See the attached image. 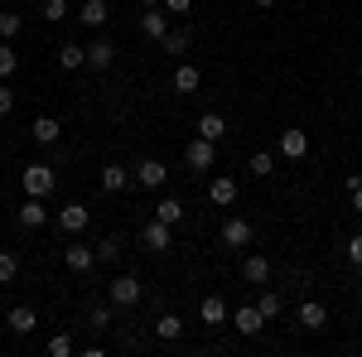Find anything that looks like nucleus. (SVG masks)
I'll return each instance as SVG.
<instances>
[{"mask_svg":"<svg viewBox=\"0 0 362 357\" xmlns=\"http://www.w3.org/2000/svg\"><path fill=\"white\" fill-rule=\"evenodd\" d=\"M20 184H25V193H34V198H49L54 184H58V174H54V165H25Z\"/></svg>","mask_w":362,"mask_h":357,"instance_id":"1","label":"nucleus"},{"mask_svg":"<svg viewBox=\"0 0 362 357\" xmlns=\"http://www.w3.org/2000/svg\"><path fill=\"white\" fill-rule=\"evenodd\" d=\"M15 222H20L25 232H39V227L49 222V208H44V198H34V193H29L25 203L15 208Z\"/></svg>","mask_w":362,"mask_h":357,"instance_id":"2","label":"nucleus"},{"mask_svg":"<svg viewBox=\"0 0 362 357\" xmlns=\"http://www.w3.org/2000/svg\"><path fill=\"white\" fill-rule=\"evenodd\" d=\"M87 222H92V208H87V203H63V208H58V227H63L68 237H78Z\"/></svg>","mask_w":362,"mask_h":357,"instance_id":"3","label":"nucleus"},{"mask_svg":"<svg viewBox=\"0 0 362 357\" xmlns=\"http://www.w3.org/2000/svg\"><path fill=\"white\" fill-rule=\"evenodd\" d=\"M184 160H189V169H213V165H218V140L198 136L194 145L184 150Z\"/></svg>","mask_w":362,"mask_h":357,"instance_id":"4","label":"nucleus"},{"mask_svg":"<svg viewBox=\"0 0 362 357\" xmlns=\"http://www.w3.org/2000/svg\"><path fill=\"white\" fill-rule=\"evenodd\" d=\"M107 295H112V304H121V309H136L140 304V280L136 275H116Z\"/></svg>","mask_w":362,"mask_h":357,"instance_id":"5","label":"nucleus"},{"mask_svg":"<svg viewBox=\"0 0 362 357\" xmlns=\"http://www.w3.org/2000/svg\"><path fill=\"white\" fill-rule=\"evenodd\" d=\"M140 247L145 251H169V222H145V227H140Z\"/></svg>","mask_w":362,"mask_h":357,"instance_id":"6","label":"nucleus"},{"mask_svg":"<svg viewBox=\"0 0 362 357\" xmlns=\"http://www.w3.org/2000/svg\"><path fill=\"white\" fill-rule=\"evenodd\" d=\"M136 179L145 184V189H165L169 165H165V160H140V165H136Z\"/></svg>","mask_w":362,"mask_h":357,"instance_id":"7","label":"nucleus"},{"mask_svg":"<svg viewBox=\"0 0 362 357\" xmlns=\"http://www.w3.org/2000/svg\"><path fill=\"white\" fill-rule=\"evenodd\" d=\"M247 242H251V222H247V218H227V222H223V247L242 251Z\"/></svg>","mask_w":362,"mask_h":357,"instance_id":"8","label":"nucleus"},{"mask_svg":"<svg viewBox=\"0 0 362 357\" xmlns=\"http://www.w3.org/2000/svg\"><path fill=\"white\" fill-rule=\"evenodd\" d=\"M140 34H145V39H165L169 34V10H155V5H150V10L140 15Z\"/></svg>","mask_w":362,"mask_h":357,"instance_id":"9","label":"nucleus"},{"mask_svg":"<svg viewBox=\"0 0 362 357\" xmlns=\"http://www.w3.org/2000/svg\"><path fill=\"white\" fill-rule=\"evenodd\" d=\"M208 198H213L218 208H232V203H237V179H232V174H218V179L208 184Z\"/></svg>","mask_w":362,"mask_h":357,"instance_id":"10","label":"nucleus"},{"mask_svg":"<svg viewBox=\"0 0 362 357\" xmlns=\"http://www.w3.org/2000/svg\"><path fill=\"white\" fill-rule=\"evenodd\" d=\"M112 63H116V44H107V39H92V44H87V68L102 73V68H112Z\"/></svg>","mask_w":362,"mask_h":357,"instance_id":"11","label":"nucleus"},{"mask_svg":"<svg viewBox=\"0 0 362 357\" xmlns=\"http://www.w3.org/2000/svg\"><path fill=\"white\" fill-rule=\"evenodd\" d=\"M280 155H285V160H305L309 155V136L305 131H280Z\"/></svg>","mask_w":362,"mask_h":357,"instance_id":"12","label":"nucleus"},{"mask_svg":"<svg viewBox=\"0 0 362 357\" xmlns=\"http://www.w3.org/2000/svg\"><path fill=\"white\" fill-rule=\"evenodd\" d=\"M324 324H329V309H324V304H319V300H305V304H300V329L319 333V329H324Z\"/></svg>","mask_w":362,"mask_h":357,"instance_id":"13","label":"nucleus"},{"mask_svg":"<svg viewBox=\"0 0 362 357\" xmlns=\"http://www.w3.org/2000/svg\"><path fill=\"white\" fill-rule=\"evenodd\" d=\"M78 20H83L87 29H102L107 20H112V5H107V0H87L83 10H78Z\"/></svg>","mask_w":362,"mask_h":357,"instance_id":"14","label":"nucleus"},{"mask_svg":"<svg viewBox=\"0 0 362 357\" xmlns=\"http://www.w3.org/2000/svg\"><path fill=\"white\" fill-rule=\"evenodd\" d=\"M232 324H237V333H261L266 329V314H261V309H247V304H242V309H237V314H232Z\"/></svg>","mask_w":362,"mask_h":357,"instance_id":"15","label":"nucleus"},{"mask_svg":"<svg viewBox=\"0 0 362 357\" xmlns=\"http://www.w3.org/2000/svg\"><path fill=\"white\" fill-rule=\"evenodd\" d=\"M242 280H247V285H266V280H271V261H266V256H247V261H242Z\"/></svg>","mask_w":362,"mask_h":357,"instance_id":"16","label":"nucleus"},{"mask_svg":"<svg viewBox=\"0 0 362 357\" xmlns=\"http://www.w3.org/2000/svg\"><path fill=\"white\" fill-rule=\"evenodd\" d=\"M198 83H203V73H198L194 63L174 68V92H179V97H189V92H198Z\"/></svg>","mask_w":362,"mask_h":357,"instance_id":"17","label":"nucleus"},{"mask_svg":"<svg viewBox=\"0 0 362 357\" xmlns=\"http://www.w3.org/2000/svg\"><path fill=\"white\" fill-rule=\"evenodd\" d=\"M34 324H39V314H34L29 304H15V309H10V333L25 338V333H34Z\"/></svg>","mask_w":362,"mask_h":357,"instance_id":"18","label":"nucleus"},{"mask_svg":"<svg viewBox=\"0 0 362 357\" xmlns=\"http://www.w3.org/2000/svg\"><path fill=\"white\" fill-rule=\"evenodd\" d=\"M126 184H131V169L126 165H102V189L107 193H121Z\"/></svg>","mask_w":362,"mask_h":357,"instance_id":"19","label":"nucleus"},{"mask_svg":"<svg viewBox=\"0 0 362 357\" xmlns=\"http://www.w3.org/2000/svg\"><path fill=\"white\" fill-rule=\"evenodd\" d=\"M63 261H68V271H92V266H97V256H92V247H68L63 251Z\"/></svg>","mask_w":362,"mask_h":357,"instance_id":"20","label":"nucleus"},{"mask_svg":"<svg viewBox=\"0 0 362 357\" xmlns=\"http://www.w3.org/2000/svg\"><path fill=\"white\" fill-rule=\"evenodd\" d=\"M198 136H208V140H223V136H227V121L218 116V111H203V116H198Z\"/></svg>","mask_w":362,"mask_h":357,"instance_id":"21","label":"nucleus"},{"mask_svg":"<svg viewBox=\"0 0 362 357\" xmlns=\"http://www.w3.org/2000/svg\"><path fill=\"white\" fill-rule=\"evenodd\" d=\"M198 319H203V324H223V319H227V304L218 300V295H208V300L198 304Z\"/></svg>","mask_w":362,"mask_h":357,"instance_id":"22","label":"nucleus"},{"mask_svg":"<svg viewBox=\"0 0 362 357\" xmlns=\"http://www.w3.org/2000/svg\"><path fill=\"white\" fill-rule=\"evenodd\" d=\"M29 136L39 140V145H54V140H58V121H54V116H39V121L29 126Z\"/></svg>","mask_w":362,"mask_h":357,"instance_id":"23","label":"nucleus"},{"mask_svg":"<svg viewBox=\"0 0 362 357\" xmlns=\"http://www.w3.org/2000/svg\"><path fill=\"white\" fill-rule=\"evenodd\" d=\"M184 333V319L179 314H165V319H155V338H165V343H174Z\"/></svg>","mask_w":362,"mask_h":357,"instance_id":"24","label":"nucleus"},{"mask_svg":"<svg viewBox=\"0 0 362 357\" xmlns=\"http://www.w3.org/2000/svg\"><path fill=\"white\" fill-rule=\"evenodd\" d=\"M155 218L174 227V222L184 218V203H179V198H160V203H155Z\"/></svg>","mask_w":362,"mask_h":357,"instance_id":"25","label":"nucleus"},{"mask_svg":"<svg viewBox=\"0 0 362 357\" xmlns=\"http://www.w3.org/2000/svg\"><path fill=\"white\" fill-rule=\"evenodd\" d=\"M87 329L92 333L112 329V304H92V309H87Z\"/></svg>","mask_w":362,"mask_h":357,"instance_id":"26","label":"nucleus"},{"mask_svg":"<svg viewBox=\"0 0 362 357\" xmlns=\"http://www.w3.org/2000/svg\"><path fill=\"white\" fill-rule=\"evenodd\" d=\"M58 63H63V68H83L87 49H83V44H63V49H58Z\"/></svg>","mask_w":362,"mask_h":357,"instance_id":"27","label":"nucleus"},{"mask_svg":"<svg viewBox=\"0 0 362 357\" xmlns=\"http://www.w3.org/2000/svg\"><path fill=\"white\" fill-rule=\"evenodd\" d=\"M160 44H165V54H184L189 49V29H169Z\"/></svg>","mask_w":362,"mask_h":357,"instance_id":"28","label":"nucleus"},{"mask_svg":"<svg viewBox=\"0 0 362 357\" xmlns=\"http://www.w3.org/2000/svg\"><path fill=\"white\" fill-rule=\"evenodd\" d=\"M256 309H261V314H266V319H280V309H285V300H280V295H271V290H266V295H261V300H256Z\"/></svg>","mask_w":362,"mask_h":357,"instance_id":"29","label":"nucleus"},{"mask_svg":"<svg viewBox=\"0 0 362 357\" xmlns=\"http://www.w3.org/2000/svg\"><path fill=\"white\" fill-rule=\"evenodd\" d=\"M15 68H20V54L10 44H0V78H15Z\"/></svg>","mask_w":362,"mask_h":357,"instance_id":"30","label":"nucleus"},{"mask_svg":"<svg viewBox=\"0 0 362 357\" xmlns=\"http://www.w3.org/2000/svg\"><path fill=\"white\" fill-rule=\"evenodd\" d=\"M39 10H44V20H49V25H58V20L68 15V0H39Z\"/></svg>","mask_w":362,"mask_h":357,"instance_id":"31","label":"nucleus"},{"mask_svg":"<svg viewBox=\"0 0 362 357\" xmlns=\"http://www.w3.org/2000/svg\"><path fill=\"white\" fill-rule=\"evenodd\" d=\"M251 174H256V179H266V174H271V169H276V160H271V155H266V150H256V155H251Z\"/></svg>","mask_w":362,"mask_h":357,"instance_id":"32","label":"nucleus"},{"mask_svg":"<svg viewBox=\"0 0 362 357\" xmlns=\"http://www.w3.org/2000/svg\"><path fill=\"white\" fill-rule=\"evenodd\" d=\"M20 275V256L15 251H0V280H15Z\"/></svg>","mask_w":362,"mask_h":357,"instance_id":"33","label":"nucleus"},{"mask_svg":"<svg viewBox=\"0 0 362 357\" xmlns=\"http://www.w3.org/2000/svg\"><path fill=\"white\" fill-rule=\"evenodd\" d=\"M121 247H126L121 237H107V242L97 247V261H116V256H121Z\"/></svg>","mask_w":362,"mask_h":357,"instance_id":"34","label":"nucleus"},{"mask_svg":"<svg viewBox=\"0 0 362 357\" xmlns=\"http://www.w3.org/2000/svg\"><path fill=\"white\" fill-rule=\"evenodd\" d=\"M68 353H73V338H68V333L49 338V357H68Z\"/></svg>","mask_w":362,"mask_h":357,"instance_id":"35","label":"nucleus"},{"mask_svg":"<svg viewBox=\"0 0 362 357\" xmlns=\"http://www.w3.org/2000/svg\"><path fill=\"white\" fill-rule=\"evenodd\" d=\"M20 34V15L10 10V15H0V39H15Z\"/></svg>","mask_w":362,"mask_h":357,"instance_id":"36","label":"nucleus"},{"mask_svg":"<svg viewBox=\"0 0 362 357\" xmlns=\"http://www.w3.org/2000/svg\"><path fill=\"white\" fill-rule=\"evenodd\" d=\"M10 111H15V87L0 83V116H10Z\"/></svg>","mask_w":362,"mask_h":357,"instance_id":"37","label":"nucleus"},{"mask_svg":"<svg viewBox=\"0 0 362 357\" xmlns=\"http://www.w3.org/2000/svg\"><path fill=\"white\" fill-rule=\"evenodd\" d=\"M348 261H353V266H362V232L348 242Z\"/></svg>","mask_w":362,"mask_h":357,"instance_id":"38","label":"nucleus"},{"mask_svg":"<svg viewBox=\"0 0 362 357\" xmlns=\"http://www.w3.org/2000/svg\"><path fill=\"white\" fill-rule=\"evenodd\" d=\"M169 10H174V15H189V5H194V0H165Z\"/></svg>","mask_w":362,"mask_h":357,"instance_id":"39","label":"nucleus"},{"mask_svg":"<svg viewBox=\"0 0 362 357\" xmlns=\"http://www.w3.org/2000/svg\"><path fill=\"white\" fill-rule=\"evenodd\" d=\"M348 193H353V213H362V179H358V184H353Z\"/></svg>","mask_w":362,"mask_h":357,"instance_id":"40","label":"nucleus"},{"mask_svg":"<svg viewBox=\"0 0 362 357\" xmlns=\"http://www.w3.org/2000/svg\"><path fill=\"white\" fill-rule=\"evenodd\" d=\"M256 5H261V10H271V5H276V0H256Z\"/></svg>","mask_w":362,"mask_h":357,"instance_id":"41","label":"nucleus"},{"mask_svg":"<svg viewBox=\"0 0 362 357\" xmlns=\"http://www.w3.org/2000/svg\"><path fill=\"white\" fill-rule=\"evenodd\" d=\"M140 5H145V10H150V5H160V0H140Z\"/></svg>","mask_w":362,"mask_h":357,"instance_id":"42","label":"nucleus"}]
</instances>
